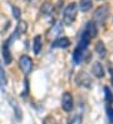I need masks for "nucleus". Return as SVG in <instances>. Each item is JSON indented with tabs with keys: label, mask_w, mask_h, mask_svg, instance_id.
<instances>
[{
	"label": "nucleus",
	"mask_w": 113,
	"mask_h": 124,
	"mask_svg": "<svg viewBox=\"0 0 113 124\" xmlns=\"http://www.w3.org/2000/svg\"><path fill=\"white\" fill-rule=\"evenodd\" d=\"M105 113H107V116H108L109 123H113V108H112L111 105L105 107Z\"/></svg>",
	"instance_id": "19"
},
{
	"label": "nucleus",
	"mask_w": 113,
	"mask_h": 124,
	"mask_svg": "<svg viewBox=\"0 0 113 124\" xmlns=\"http://www.w3.org/2000/svg\"><path fill=\"white\" fill-rule=\"evenodd\" d=\"M42 46H43V38L40 35H36L34 40H33V52L34 54H39L40 50H42Z\"/></svg>",
	"instance_id": "11"
},
{
	"label": "nucleus",
	"mask_w": 113,
	"mask_h": 124,
	"mask_svg": "<svg viewBox=\"0 0 113 124\" xmlns=\"http://www.w3.org/2000/svg\"><path fill=\"white\" fill-rule=\"evenodd\" d=\"M40 14L45 18H49L53 14V4L50 1H45L40 8Z\"/></svg>",
	"instance_id": "10"
},
{
	"label": "nucleus",
	"mask_w": 113,
	"mask_h": 124,
	"mask_svg": "<svg viewBox=\"0 0 113 124\" xmlns=\"http://www.w3.org/2000/svg\"><path fill=\"white\" fill-rule=\"evenodd\" d=\"M109 124H113V123H109Z\"/></svg>",
	"instance_id": "23"
},
{
	"label": "nucleus",
	"mask_w": 113,
	"mask_h": 124,
	"mask_svg": "<svg viewBox=\"0 0 113 124\" xmlns=\"http://www.w3.org/2000/svg\"><path fill=\"white\" fill-rule=\"evenodd\" d=\"M108 15H109V8L107 5H101L99 8H97L94 10V14H93L94 23L103 25L105 23V20H107Z\"/></svg>",
	"instance_id": "3"
},
{
	"label": "nucleus",
	"mask_w": 113,
	"mask_h": 124,
	"mask_svg": "<svg viewBox=\"0 0 113 124\" xmlns=\"http://www.w3.org/2000/svg\"><path fill=\"white\" fill-rule=\"evenodd\" d=\"M10 104H11V107L14 108V110H15V116H17V119H20L21 118V112H20V108H19V105H18V103L15 100H10Z\"/></svg>",
	"instance_id": "18"
},
{
	"label": "nucleus",
	"mask_w": 113,
	"mask_h": 124,
	"mask_svg": "<svg viewBox=\"0 0 113 124\" xmlns=\"http://www.w3.org/2000/svg\"><path fill=\"white\" fill-rule=\"evenodd\" d=\"M60 33H62V25H60V23H55L53 24L50 31H49V36H53V38H55V36H58Z\"/></svg>",
	"instance_id": "14"
},
{
	"label": "nucleus",
	"mask_w": 113,
	"mask_h": 124,
	"mask_svg": "<svg viewBox=\"0 0 113 124\" xmlns=\"http://www.w3.org/2000/svg\"><path fill=\"white\" fill-rule=\"evenodd\" d=\"M77 13H78V5L75 3H70L68 4V6L64 9V13H63V21L64 24L67 25H70L73 24V21L77 18Z\"/></svg>",
	"instance_id": "2"
},
{
	"label": "nucleus",
	"mask_w": 113,
	"mask_h": 124,
	"mask_svg": "<svg viewBox=\"0 0 113 124\" xmlns=\"http://www.w3.org/2000/svg\"><path fill=\"white\" fill-rule=\"evenodd\" d=\"M96 35H97V25H96V23L94 21H88V23L86 24V26H84V29H83L82 34H80V38H79L77 48L86 52V49L88 48L90 40H92Z\"/></svg>",
	"instance_id": "1"
},
{
	"label": "nucleus",
	"mask_w": 113,
	"mask_h": 124,
	"mask_svg": "<svg viewBox=\"0 0 113 124\" xmlns=\"http://www.w3.org/2000/svg\"><path fill=\"white\" fill-rule=\"evenodd\" d=\"M109 71H111V74H112V75H111V80H112V83H113V69L109 68Z\"/></svg>",
	"instance_id": "21"
},
{
	"label": "nucleus",
	"mask_w": 113,
	"mask_h": 124,
	"mask_svg": "<svg viewBox=\"0 0 113 124\" xmlns=\"http://www.w3.org/2000/svg\"><path fill=\"white\" fill-rule=\"evenodd\" d=\"M84 53V50H80V49H78V48H75V50L73 52V56H72V59H73V63L75 64V65H78L82 60H83V54Z\"/></svg>",
	"instance_id": "13"
},
{
	"label": "nucleus",
	"mask_w": 113,
	"mask_h": 124,
	"mask_svg": "<svg viewBox=\"0 0 113 124\" xmlns=\"http://www.w3.org/2000/svg\"><path fill=\"white\" fill-rule=\"evenodd\" d=\"M19 68L25 75L30 74V71L33 70V60H32V58L28 56V55L20 56L19 58Z\"/></svg>",
	"instance_id": "4"
},
{
	"label": "nucleus",
	"mask_w": 113,
	"mask_h": 124,
	"mask_svg": "<svg viewBox=\"0 0 113 124\" xmlns=\"http://www.w3.org/2000/svg\"><path fill=\"white\" fill-rule=\"evenodd\" d=\"M90 8H92V0H80L79 1V9L82 11H88Z\"/></svg>",
	"instance_id": "16"
},
{
	"label": "nucleus",
	"mask_w": 113,
	"mask_h": 124,
	"mask_svg": "<svg viewBox=\"0 0 113 124\" xmlns=\"http://www.w3.org/2000/svg\"><path fill=\"white\" fill-rule=\"evenodd\" d=\"M104 99L107 103H112L113 101V94L108 86H104Z\"/></svg>",
	"instance_id": "17"
},
{
	"label": "nucleus",
	"mask_w": 113,
	"mask_h": 124,
	"mask_svg": "<svg viewBox=\"0 0 113 124\" xmlns=\"http://www.w3.org/2000/svg\"><path fill=\"white\" fill-rule=\"evenodd\" d=\"M92 73L97 78H103L104 77V69L99 63H93L92 65Z\"/></svg>",
	"instance_id": "12"
},
{
	"label": "nucleus",
	"mask_w": 113,
	"mask_h": 124,
	"mask_svg": "<svg viewBox=\"0 0 113 124\" xmlns=\"http://www.w3.org/2000/svg\"><path fill=\"white\" fill-rule=\"evenodd\" d=\"M75 83L79 86H83V88H90V86H92V78L89 77V74L82 71L77 75V78H75Z\"/></svg>",
	"instance_id": "5"
},
{
	"label": "nucleus",
	"mask_w": 113,
	"mask_h": 124,
	"mask_svg": "<svg viewBox=\"0 0 113 124\" xmlns=\"http://www.w3.org/2000/svg\"><path fill=\"white\" fill-rule=\"evenodd\" d=\"M6 84H8V78L5 74V69L3 67V62H0V90L5 92Z\"/></svg>",
	"instance_id": "9"
},
{
	"label": "nucleus",
	"mask_w": 113,
	"mask_h": 124,
	"mask_svg": "<svg viewBox=\"0 0 113 124\" xmlns=\"http://www.w3.org/2000/svg\"><path fill=\"white\" fill-rule=\"evenodd\" d=\"M70 45V40L65 38V36H63V38H59L57 40L53 41V44H52V48L53 49H64V48H68Z\"/></svg>",
	"instance_id": "8"
},
{
	"label": "nucleus",
	"mask_w": 113,
	"mask_h": 124,
	"mask_svg": "<svg viewBox=\"0 0 113 124\" xmlns=\"http://www.w3.org/2000/svg\"><path fill=\"white\" fill-rule=\"evenodd\" d=\"M10 44L11 43L9 41V39H6L3 45H1V53H3V60L4 63L8 65L11 63V54H10Z\"/></svg>",
	"instance_id": "7"
},
{
	"label": "nucleus",
	"mask_w": 113,
	"mask_h": 124,
	"mask_svg": "<svg viewBox=\"0 0 113 124\" xmlns=\"http://www.w3.org/2000/svg\"><path fill=\"white\" fill-rule=\"evenodd\" d=\"M74 107V100L69 92H65L62 97V108L65 112H70Z\"/></svg>",
	"instance_id": "6"
},
{
	"label": "nucleus",
	"mask_w": 113,
	"mask_h": 124,
	"mask_svg": "<svg viewBox=\"0 0 113 124\" xmlns=\"http://www.w3.org/2000/svg\"><path fill=\"white\" fill-rule=\"evenodd\" d=\"M96 52H97V54L99 55L101 58H104L105 56V46H104V44L102 41H98L97 44H96Z\"/></svg>",
	"instance_id": "15"
},
{
	"label": "nucleus",
	"mask_w": 113,
	"mask_h": 124,
	"mask_svg": "<svg viewBox=\"0 0 113 124\" xmlns=\"http://www.w3.org/2000/svg\"><path fill=\"white\" fill-rule=\"evenodd\" d=\"M11 10H13V14H14V18L19 19L20 18V10L17 8V6H11Z\"/></svg>",
	"instance_id": "20"
},
{
	"label": "nucleus",
	"mask_w": 113,
	"mask_h": 124,
	"mask_svg": "<svg viewBox=\"0 0 113 124\" xmlns=\"http://www.w3.org/2000/svg\"><path fill=\"white\" fill-rule=\"evenodd\" d=\"M28 1H35V0H28Z\"/></svg>",
	"instance_id": "22"
}]
</instances>
